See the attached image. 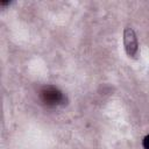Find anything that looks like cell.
<instances>
[{"instance_id":"6da1fadb","label":"cell","mask_w":149,"mask_h":149,"mask_svg":"<svg viewBox=\"0 0 149 149\" xmlns=\"http://www.w3.org/2000/svg\"><path fill=\"white\" fill-rule=\"evenodd\" d=\"M40 99L48 107L61 106V105H64V101H65V97L63 92L52 85H47L41 88Z\"/></svg>"},{"instance_id":"3957f363","label":"cell","mask_w":149,"mask_h":149,"mask_svg":"<svg viewBox=\"0 0 149 149\" xmlns=\"http://www.w3.org/2000/svg\"><path fill=\"white\" fill-rule=\"evenodd\" d=\"M142 144H143V148H144V149H149V134L143 139Z\"/></svg>"},{"instance_id":"7a4b0ae2","label":"cell","mask_w":149,"mask_h":149,"mask_svg":"<svg viewBox=\"0 0 149 149\" xmlns=\"http://www.w3.org/2000/svg\"><path fill=\"white\" fill-rule=\"evenodd\" d=\"M123 43H125V49L126 52L129 57H135L139 50V44H137V38L134 33V30L129 27L125 29L123 33Z\"/></svg>"}]
</instances>
